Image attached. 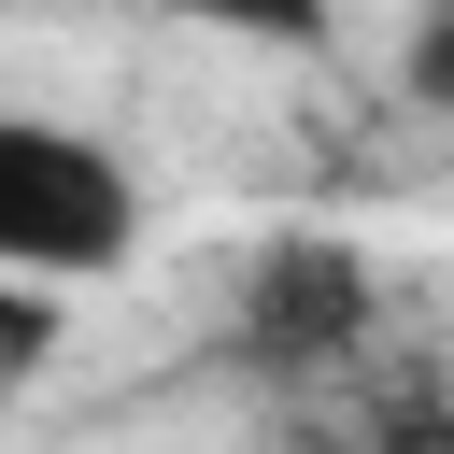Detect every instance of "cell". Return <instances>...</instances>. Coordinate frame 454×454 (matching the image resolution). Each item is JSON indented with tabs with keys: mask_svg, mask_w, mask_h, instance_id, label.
<instances>
[{
	"mask_svg": "<svg viewBox=\"0 0 454 454\" xmlns=\"http://www.w3.org/2000/svg\"><path fill=\"white\" fill-rule=\"evenodd\" d=\"M142 255V170L57 114H0V270L114 284Z\"/></svg>",
	"mask_w": 454,
	"mask_h": 454,
	"instance_id": "6da1fadb",
	"label": "cell"
},
{
	"mask_svg": "<svg viewBox=\"0 0 454 454\" xmlns=\"http://www.w3.org/2000/svg\"><path fill=\"white\" fill-rule=\"evenodd\" d=\"M355 340H369V255H355V241H312V227H298V241H270V255L241 270V355H255V369L298 383V369H340Z\"/></svg>",
	"mask_w": 454,
	"mask_h": 454,
	"instance_id": "7a4b0ae2",
	"label": "cell"
},
{
	"mask_svg": "<svg viewBox=\"0 0 454 454\" xmlns=\"http://www.w3.org/2000/svg\"><path fill=\"white\" fill-rule=\"evenodd\" d=\"M156 14L227 28V43H312V28H326V0H156Z\"/></svg>",
	"mask_w": 454,
	"mask_h": 454,
	"instance_id": "3957f363",
	"label": "cell"
},
{
	"mask_svg": "<svg viewBox=\"0 0 454 454\" xmlns=\"http://www.w3.org/2000/svg\"><path fill=\"white\" fill-rule=\"evenodd\" d=\"M397 85H411V114H440V128H454V0H426V14H411Z\"/></svg>",
	"mask_w": 454,
	"mask_h": 454,
	"instance_id": "277c9868",
	"label": "cell"
}]
</instances>
